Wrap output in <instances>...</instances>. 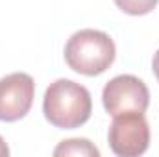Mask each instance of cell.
I'll return each mask as SVG.
<instances>
[{"instance_id":"1","label":"cell","mask_w":159,"mask_h":157,"mask_svg":"<svg viewBox=\"0 0 159 157\" xmlns=\"http://www.w3.org/2000/svg\"><path fill=\"white\" fill-rule=\"evenodd\" d=\"M44 118L59 129H74L85 124L93 113L91 92L72 79H56L43 98Z\"/></svg>"},{"instance_id":"2","label":"cell","mask_w":159,"mask_h":157,"mask_svg":"<svg viewBox=\"0 0 159 157\" xmlns=\"http://www.w3.org/2000/svg\"><path fill=\"white\" fill-rule=\"evenodd\" d=\"M117 56L113 39L100 30H80L65 44L67 65L83 76H98L106 72Z\"/></svg>"},{"instance_id":"3","label":"cell","mask_w":159,"mask_h":157,"mask_svg":"<svg viewBox=\"0 0 159 157\" xmlns=\"http://www.w3.org/2000/svg\"><path fill=\"white\" fill-rule=\"evenodd\" d=\"M109 148L119 157H139L150 146V128L144 113L128 111L113 117L107 133Z\"/></svg>"},{"instance_id":"4","label":"cell","mask_w":159,"mask_h":157,"mask_svg":"<svg viewBox=\"0 0 159 157\" xmlns=\"http://www.w3.org/2000/svg\"><path fill=\"white\" fill-rule=\"evenodd\" d=\"M102 102L106 111L113 117L128 111L144 113L150 104V92L143 79L131 74H120L106 83Z\"/></svg>"},{"instance_id":"5","label":"cell","mask_w":159,"mask_h":157,"mask_svg":"<svg viewBox=\"0 0 159 157\" xmlns=\"http://www.w3.org/2000/svg\"><path fill=\"white\" fill-rule=\"evenodd\" d=\"M35 96V81L26 72H13L0 79V120L17 122L28 115Z\"/></svg>"},{"instance_id":"6","label":"cell","mask_w":159,"mask_h":157,"mask_svg":"<svg viewBox=\"0 0 159 157\" xmlns=\"http://www.w3.org/2000/svg\"><path fill=\"white\" fill-rule=\"evenodd\" d=\"M56 157L65 155H80V157H100V150L87 139H69L59 142V146L54 150Z\"/></svg>"},{"instance_id":"7","label":"cell","mask_w":159,"mask_h":157,"mask_svg":"<svg viewBox=\"0 0 159 157\" xmlns=\"http://www.w3.org/2000/svg\"><path fill=\"white\" fill-rule=\"evenodd\" d=\"M157 2L159 0H115L119 9L128 15H146L157 6Z\"/></svg>"},{"instance_id":"8","label":"cell","mask_w":159,"mask_h":157,"mask_svg":"<svg viewBox=\"0 0 159 157\" xmlns=\"http://www.w3.org/2000/svg\"><path fill=\"white\" fill-rule=\"evenodd\" d=\"M152 69H154V74L159 81V50L154 54V61H152Z\"/></svg>"},{"instance_id":"9","label":"cell","mask_w":159,"mask_h":157,"mask_svg":"<svg viewBox=\"0 0 159 157\" xmlns=\"http://www.w3.org/2000/svg\"><path fill=\"white\" fill-rule=\"evenodd\" d=\"M6 155H9V148H7L6 141L0 137V157H6Z\"/></svg>"}]
</instances>
